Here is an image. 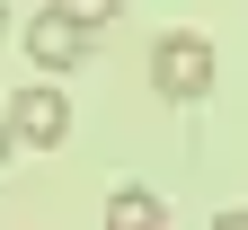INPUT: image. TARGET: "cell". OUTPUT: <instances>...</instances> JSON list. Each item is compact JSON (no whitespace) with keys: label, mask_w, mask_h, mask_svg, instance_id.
<instances>
[{"label":"cell","mask_w":248,"mask_h":230,"mask_svg":"<svg viewBox=\"0 0 248 230\" xmlns=\"http://www.w3.org/2000/svg\"><path fill=\"white\" fill-rule=\"evenodd\" d=\"M151 89H160L169 107H195V97H213V45L195 36V27H169V36L151 45Z\"/></svg>","instance_id":"1"},{"label":"cell","mask_w":248,"mask_h":230,"mask_svg":"<svg viewBox=\"0 0 248 230\" xmlns=\"http://www.w3.org/2000/svg\"><path fill=\"white\" fill-rule=\"evenodd\" d=\"M9 124H18V142H36V151H53L62 133H71V97H62L53 80H27V89L9 97Z\"/></svg>","instance_id":"2"},{"label":"cell","mask_w":248,"mask_h":230,"mask_svg":"<svg viewBox=\"0 0 248 230\" xmlns=\"http://www.w3.org/2000/svg\"><path fill=\"white\" fill-rule=\"evenodd\" d=\"M80 53H89V27H80L71 9H53V0H45V9L27 18V62H36V71H71Z\"/></svg>","instance_id":"3"},{"label":"cell","mask_w":248,"mask_h":230,"mask_svg":"<svg viewBox=\"0 0 248 230\" xmlns=\"http://www.w3.org/2000/svg\"><path fill=\"white\" fill-rule=\"evenodd\" d=\"M107 230H160V195L151 186H115L107 195Z\"/></svg>","instance_id":"4"},{"label":"cell","mask_w":248,"mask_h":230,"mask_svg":"<svg viewBox=\"0 0 248 230\" xmlns=\"http://www.w3.org/2000/svg\"><path fill=\"white\" fill-rule=\"evenodd\" d=\"M53 9H71V18H80V27H89V36H98V27H107V18H115V9H124V0H53Z\"/></svg>","instance_id":"5"},{"label":"cell","mask_w":248,"mask_h":230,"mask_svg":"<svg viewBox=\"0 0 248 230\" xmlns=\"http://www.w3.org/2000/svg\"><path fill=\"white\" fill-rule=\"evenodd\" d=\"M9 151H18V124H9V107H0V169H9Z\"/></svg>","instance_id":"6"},{"label":"cell","mask_w":248,"mask_h":230,"mask_svg":"<svg viewBox=\"0 0 248 230\" xmlns=\"http://www.w3.org/2000/svg\"><path fill=\"white\" fill-rule=\"evenodd\" d=\"M204 230H248V213H213V221H204Z\"/></svg>","instance_id":"7"},{"label":"cell","mask_w":248,"mask_h":230,"mask_svg":"<svg viewBox=\"0 0 248 230\" xmlns=\"http://www.w3.org/2000/svg\"><path fill=\"white\" fill-rule=\"evenodd\" d=\"M0 27H9V9H0Z\"/></svg>","instance_id":"8"}]
</instances>
